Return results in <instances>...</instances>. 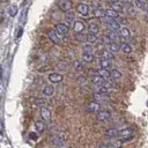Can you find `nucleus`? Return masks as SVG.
<instances>
[{
	"label": "nucleus",
	"instance_id": "f257e3e1",
	"mask_svg": "<svg viewBox=\"0 0 148 148\" xmlns=\"http://www.w3.org/2000/svg\"><path fill=\"white\" fill-rule=\"evenodd\" d=\"M118 138H119L120 142H126V141L132 140V138H133V130L130 128V127H126V128H123V130L118 131Z\"/></svg>",
	"mask_w": 148,
	"mask_h": 148
},
{
	"label": "nucleus",
	"instance_id": "f03ea898",
	"mask_svg": "<svg viewBox=\"0 0 148 148\" xmlns=\"http://www.w3.org/2000/svg\"><path fill=\"white\" fill-rule=\"evenodd\" d=\"M105 24H106V27H108L110 30H112V31H118V30L120 29V24L117 22L116 18L106 17V20H105Z\"/></svg>",
	"mask_w": 148,
	"mask_h": 148
},
{
	"label": "nucleus",
	"instance_id": "7ed1b4c3",
	"mask_svg": "<svg viewBox=\"0 0 148 148\" xmlns=\"http://www.w3.org/2000/svg\"><path fill=\"white\" fill-rule=\"evenodd\" d=\"M118 35H119V39L124 43V42H126V40H128L130 39V37H131V32H130V30L126 28V27H120V29L118 30Z\"/></svg>",
	"mask_w": 148,
	"mask_h": 148
},
{
	"label": "nucleus",
	"instance_id": "20e7f679",
	"mask_svg": "<svg viewBox=\"0 0 148 148\" xmlns=\"http://www.w3.org/2000/svg\"><path fill=\"white\" fill-rule=\"evenodd\" d=\"M56 32L59 35V36H65V35H67L68 34V31H69V27L67 25V24H65V23H58L57 25H56Z\"/></svg>",
	"mask_w": 148,
	"mask_h": 148
},
{
	"label": "nucleus",
	"instance_id": "39448f33",
	"mask_svg": "<svg viewBox=\"0 0 148 148\" xmlns=\"http://www.w3.org/2000/svg\"><path fill=\"white\" fill-rule=\"evenodd\" d=\"M76 12L82 16H87L89 14V6L87 3H79L76 6Z\"/></svg>",
	"mask_w": 148,
	"mask_h": 148
},
{
	"label": "nucleus",
	"instance_id": "423d86ee",
	"mask_svg": "<svg viewBox=\"0 0 148 148\" xmlns=\"http://www.w3.org/2000/svg\"><path fill=\"white\" fill-rule=\"evenodd\" d=\"M84 29H86L84 22H82V21H75L73 23V30H74L75 34H81V32L84 31Z\"/></svg>",
	"mask_w": 148,
	"mask_h": 148
},
{
	"label": "nucleus",
	"instance_id": "0eeeda50",
	"mask_svg": "<svg viewBox=\"0 0 148 148\" xmlns=\"http://www.w3.org/2000/svg\"><path fill=\"white\" fill-rule=\"evenodd\" d=\"M111 118V113L106 110H102L97 112V120L99 121H108Z\"/></svg>",
	"mask_w": 148,
	"mask_h": 148
},
{
	"label": "nucleus",
	"instance_id": "6e6552de",
	"mask_svg": "<svg viewBox=\"0 0 148 148\" xmlns=\"http://www.w3.org/2000/svg\"><path fill=\"white\" fill-rule=\"evenodd\" d=\"M58 6H59V8H60L62 12H68V10H71L73 3H72L71 0H61V1H59Z\"/></svg>",
	"mask_w": 148,
	"mask_h": 148
},
{
	"label": "nucleus",
	"instance_id": "1a4fd4ad",
	"mask_svg": "<svg viewBox=\"0 0 148 148\" xmlns=\"http://www.w3.org/2000/svg\"><path fill=\"white\" fill-rule=\"evenodd\" d=\"M64 79V76L60 74V73H51L49 75V80L52 82V83H58V82H61Z\"/></svg>",
	"mask_w": 148,
	"mask_h": 148
},
{
	"label": "nucleus",
	"instance_id": "9d476101",
	"mask_svg": "<svg viewBox=\"0 0 148 148\" xmlns=\"http://www.w3.org/2000/svg\"><path fill=\"white\" fill-rule=\"evenodd\" d=\"M47 36L51 39V42H53L54 44H60V38H59V35L56 32V30H50L47 32Z\"/></svg>",
	"mask_w": 148,
	"mask_h": 148
},
{
	"label": "nucleus",
	"instance_id": "9b49d317",
	"mask_svg": "<svg viewBox=\"0 0 148 148\" xmlns=\"http://www.w3.org/2000/svg\"><path fill=\"white\" fill-rule=\"evenodd\" d=\"M87 109H88L89 112H98L99 109H101V105H99L96 101H94V102H89V103H88Z\"/></svg>",
	"mask_w": 148,
	"mask_h": 148
},
{
	"label": "nucleus",
	"instance_id": "f8f14e48",
	"mask_svg": "<svg viewBox=\"0 0 148 148\" xmlns=\"http://www.w3.org/2000/svg\"><path fill=\"white\" fill-rule=\"evenodd\" d=\"M64 142H65V138L62 136V135H60V134H56V135H53L52 136V143L54 145V146H61V145H64Z\"/></svg>",
	"mask_w": 148,
	"mask_h": 148
},
{
	"label": "nucleus",
	"instance_id": "ddd939ff",
	"mask_svg": "<svg viewBox=\"0 0 148 148\" xmlns=\"http://www.w3.org/2000/svg\"><path fill=\"white\" fill-rule=\"evenodd\" d=\"M88 31H89V34L97 35L98 31H99V27H98V24L95 23V22H92V21L89 22V24H88Z\"/></svg>",
	"mask_w": 148,
	"mask_h": 148
},
{
	"label": "nucleus",
	"instance_id": "4468645a",
	"mask_svg": "<svg viewBox=\"0 0 148 148\" xmlns=\"http://www.w3.org/2000/svg\"><path fill=\"white\" fill-rule=\"evenodd\" d=\"M40 116L44 120H50L51 119V111L49 108H45V106H42L40 108Z\"/></svg>",
	"mask_w": 148,
	"mask_h": 148
},
{
	"label": "nucleus",
	"instance_id": "2eb2a0df",
	"mask_svg": "<svg viewBox=\"0 0 148 148\" xmlns=\"http://www.w3.org/2000/svg\"><path fill=\"white\" fill-rule=\"evenodd\" d=\"M74 18H75V15L73 12H66V15H65V21H66V24L69 27L71 24L74 23Z\"/></svg>",
	"mask_w": 148,
	"mask_h": 148
},
{
	"label": "nucleus",
	"instance_id": "dca6fc26",
	"mask_svg": "<svg viewBox=\"0 0 148 148\" xmlns=\"http://www.w3.org/2000/svg\"><path fill=\"white\" fill-rule=\"evenodd\" d=\"M119 16V13H117L114 9H112L111 7L105 9V17H110V18H117Z\"/></svg>",
	"mask_w": 148,
	"mask_h": 148
},
{
	"label": "nucleus",
	"instance_id": "f3484780",
	"mask_svg": "<svg viewBox=\"0 0 148 148\" xmlns=\"http://www.w3.org/2000/svg\"><path fill=\"white\" fill-rule=\"evenodd\" d=\"M108 50L111 51L112 53H116L120 50V45L117 43V42H111L110 44H108Z\"/></svg>",
	"mask_w": 148,
	"mask_h": 148
},
{
	"label": "nucleus",
	"instance_id": "a211bd4d",
	"mask_svg": "<svg viewBox=\"0 0 148 148\" xmlns=\"http://www.w3.org/2000/svg\"><path fill=\"white\" fill-rule=\"evenodd\" d=\"M101 56H102L103 59H106V60H112V59H114V54H113L111 51H109V50H102Z\"/></svg>",
	"mask_w": 148,
	"mask_h": 148
},
{
	"label": "nucleus",
	"instance_id": "6ab92c4d",
	"mask_svg": "<svg viewBox=\"0 0 148 148\" xmlns=\"http://www.w3.org/2000/svg\"><path fill=\"white\" fill-rule=\"evenodd\" d=\"M95 92L102 94V95H108L109 94V88L105 86H95Z\"/></svg>",
	"mask_w": 148,
	"mask_h": 148
},
{
	"label": "nucleus",
	"instance_id": "aec40b11",
	"mask_svg": "<svg viewBox=\"0 0 148 148\" xmlns=\"http://www.w3.org/2000/svg\"><path fill=\"white\" fill-rule=\"evenodd\" d=\"M111 8H112V9H114L117 13H119V12H123V10H124V6H123V3H121L120 1L111 2Z\"/></svg>",
	"mask_w": 148,
	"mask_h": 148
},
{
	"label": "nucleus",
	"instance_id": "412c9836",
	"mask_svg": "<svg viewBox=\"0 0 148 148\" xmlns=\"http://www.w3.org/2000/svg\"><path fill=\"white\" fill-rule=\"evenodd\" d=\"M17 12H18V8H17V6H15V5H10V6H8V8H7V13H8V15L12 16V17L16 16Z\"/></svg>",
	"mask_w": 148,
	"mask_h": 148
},
{
	"label": "nucleus",
	"instance_id": "4be33fe9",
	"mask_svg": "<svg viewBox=\"0 0 148 148\" xmlns=\"http://www.w3.org/2000/svg\"><path fill=\"white\" fill-rule=\"evenodd\" d=\"M92 14L96 17H103V16H105V9H103L102 7H96V8H94Z\"/></svg>",
	"mask_w": 148,
	"mask_h": 148
},
{
	"label": "nucleus",
	"instance_id": "5701e85b",
	"mask_svg": "<svg viewBox=\"0 0 148 148\" xmlns=\"http://www.w3.org/2000/svg\"><path fill=\"white\" fill-rule=\"evenodd\" d=\"M53 92H54V88H53V86H51V84H47V86H45L44 87V89H43V94L45 95V96H52L53 95Z\"/></svg>",
	"mask_w": 148,
	"mask_h": 148
},
{
	"label": "nucleus",
	"instance_id": "b1692460",
	"mask_svg": "<svg viewBox=\"0 0 148 148\" xmlns=\"http://www.w3.org/2000/svg\"><path fill=\"white\" fill-rule=\"evenodd\" d=\"M99 76H102L104 80H106V79H109L110 77V72H109V69H105V68H99L97 72H96Z\"/></svg>",
	"mask_w": 148,
	"mask_h": 148
},
{
	"label": "nucleus",
	"instance_id": "393cba45",
	"mask_svg": "<svg viewBox=\"0 0 148 148\" xmlns=\"http://www.w3.org/2000/svg\"><path fill=\"white\" fill-rule=\"evenodd\" d=\"M110 77H112L114 81H119L121 79V73L118 69H112L110 72Z\"/></svg>",
	"mask_w": 148,
	"mask_h": 148
},
{
	"label": "nucleus",
	"instance_id": "a878e982",
	"mask_svg": "<svg viewBox=\"0 0 148 148\" xmlns=\"http://www.w3.org/2000/svg\"><path fill=\"white\" fill-rule=\"evenodd\" d=\"M98 65H99V67L101 68H105V69H109L110 68V66H111V64H110V60H106V59H99V61H98Z\"/></svg>",
	"mask_w": 148,
	"mask_h": 148
},
{
	"label": "nucleus",
	"instance_id": "bb28decb",
	"mask_svg": "<svg viewBox=\"0 0 148 148\" xmlns=\"http://www.w3.org/2000/svg\"><path fill=\"white\" fill-rule=\"evenodd\" d=\"M105 135H106L108 138H111V139H113V138L118 136V131H117L116 128H109V130H106V132H105Z\"/></svg>",
	"mask_w": 148,
	"mask_h": 148
},
{
	"label": "nucleus",
	"instance_id": "cd10ccee",
	"mask_svg": "<svg viewBox=\"0 0 148 148\" xmlns=\"http://www.w3.org/2000/svg\"><path fill=\"white\" fill-rule=\"evenodd\" d=\"M120 49L123 50L124 53H127V54L132 52V46H131L128 43H126V42H124V43L120 45Z\"/></svg>",
	"mask_w": 148,
	"mask_h": 148
},
{
	"label": "nucleus",
	"instance_id": "c85d7f7f",
	"mask_svg": "<svg viewBox=\"0 0 148 148\" xmlns=\"http://www.w3.org/2000/svg\"><path fill=\"white\" fill-rule=\"evenodd\" d=\"M82 51H83V53H92L94 47H92V45L90 43H86L82 46Z\"/></svg>",
	"mask_w": 148,
	"mask_h": 148
},
{
	"label": "nucleus",
	"instance_id": "c756f323",
	"mask_svg": "<svg viewBox=\"0 0 148 148\" xmlns=\"http://www.w3.org/2000/svg\"><path fill=\"white\" fill-rule=\"evenodd\" d=\"M108 37L111 39V42H117L119 39V35H118V31H110L108 34Z\"/></svg>",
	"mask_w": 148,
	"mask_h": 148
},
{
	"label": "nucleus",
	"instance_id": "7c9ffc66",
	"mask_svg": "<svg viewBox=\"0 0 148 148\" xmlns=\"http://www.w3.org/2000/svg\"><path fill=\"white\" fill-rule=\"evenodd\" d=\"M74 38H75V40H77V42L84 43V42L87 40V35H84L83 32H81V34H75Z\"/></svg>",
	"mask_w": 148,
	"mask_h": 148
},
{
	"label": "nucleus",
	"instance_id": "2f4dec72",
	"mask_svg": "<svg viewBox=\"0 0 148 148\" xmlns=\"http://www.w3.org/2000/svg\"><path fill=\"white\" fill-rule=\"evenodd\" d=\"M35 128L37 130V132H43L44 131V128H45V125H44V123L43 121H39V120H37L36 123H35Z\"/></svg>",
	"mask_w": 148,
	"mask_h": 148
},
{
	"label": "nucleus",
	"instance_id": "473e14b6",
	"mask_svg": "<svg viewBox=\"0 0 148 148\" xmlns=\"http://www.w3.org/2000/svg\"><path fill=\"white\" fill-rule=\"evenodd\" d=\"M82 58L86 62H91L94 60V54L92 53H83L82 54Z\"/></svg>",
	"mask_w": 148,
	"mask_h": 148
},
{
	"label": "nucleus",
	"instance_id": "72a5a7b5",
	"mask_svg": "<svg viewBox=\"0 0 148 148\" xmlns=\"http://www.w3.org/2000/svg\"><path fill=\"white\" fill-rule=\"evenodd\" d=\"M87 42L92 44V43H96L97 42V36L94 35V34H88L87 35Z\"/></svg>",
	"mask_w": 148,
	"mask_h": 148
},
{
	"label": "nucleus",
	"instance_id": "f704fd0d",
	"mask_svg": "<svg viewBox=\"0 0 148 148\" xmlns=\"http://www.w3.org/2000/svg\"><path fill=\"white\" fill-rule=\"evenodd\" d=\"M27 15H28V8H24L21 13V16H20V22L21 23H24L25 20H27Z\"/></svg>",
	"mask_w": 148,
	"mask_h": 148
},
{
	"label": "nucleus",
	"instance_id": "c9c22d12",
	"mask_svg": "<svg viewBox=\"0 0 148 148\" xmlns=\"http://www.w3.org/2000/svg\"><path fill=\"white\" fill-rule=\"evenodd\" d=\"M73 66H74V69H76V71H81L83 68V65H82V62L80 60H74Z\"/></svg>",
	"mask_w": 148,
	"mask_h": 148
},
{
	"label": "nucleus",
	"instance_id": "e433bc0d",
	"mask_svg": "<svg viewBox=\"0 0 148 148\" xmlns=\"http://www.w3.org/2000/svg\"><path fill=\"white\" fill-rule=\"evenodd\" d=\"M67 66H68V64H67L66 61H60V62H59V65H58V67H59L60 69H66V68H67Z\"/></svg>",
	"mask_w": 148,
	"mask_h": 148
},
{
	"label": "nucleus",
	"instance_id": "4c0bfd02",
	"mask_svg": "<svg viewBox=\"0 0 148 148\" xmlns=\"http://www.w3.org/2000/svg\"><path fill=\"white\" fill-rule=\"evenodd\" d=\"M35 104H36V105H40V106H42V105H44V104H45V101H44L43 98H36V99H35Z\"/></svg>",
	"mask_w": 148,
	"mask_h": 148
},
{
	"label": "nucleus",
	"instance_id": "58836bf2",
	"mask_svg": "<svg viewBox=\"0 0 148 148\" xmlns=\"http://www.w3.org/2000/svg\"><path fill=\"white\" fill-rule=\"evenodd\" d=\"M134 2H135V6H136L138 8H140V9H143V8H145V6H146V3L140 2V1H136V0H134Z\"/></svg>",
	"mask_w": 148,
	"mask_h": 148
},
{
	"label": "nucleus",
	"instance_id": "ea45409f",
	"mask_svg": "<svg viewBox=\"0 0 148 148\" xmlns=\"http://www.w3.org/2000/svg\"><path fill=\"white\" fill-rule=\"evenodd\" d=\"M102 42H103L104 44H106V45H108V44H110V43H111V39L108 37V35H105V36H103V37H102Z\"/></svg>",
	"mask_w": 148,
	"mask_h": 148
},
{
	"label": "nucleus",
	"instance_id": "a19ab883",
	"mask_svg": "<svg viewBox=\"0 0 148 148\" xmlns=\"http://www.w3.org/2000/svg\"><path fill=\"white\" fill-rule=\"evenodd\" d=\"M29 138H30L31 140H37V139H38V135H37V133H35V132H30V133H29Z\"/></svg>",
	"mask_w": 148,
	"mask_h": 148
},
{
	"label": "nucleus",
	"instance_id": "79ce46f5",
	"mask_svg": "<svg viewBox=\"0 0 148 148\" xmlns=\"http://www.w3.org/2000/svg\"><path fill=\"white\" fill-rule=\"evenodd\" d=\"M22 34H23V28H20L18 29V31H17V35H16V38L18 39L21 36H22Z\"/></svg>",
	"mask_w": 148,
	"mask_h": 148
},
{
	"label": "nucleus",
	"instance_id": "37998d69",
	"mask_svg": "<svg viewBox=\"0 0 148 148\" xmlns=\"http://www.w3.org/2000/svg\"><path fill=\"white\" fill-rule=\"evenodd\" d=\"M0 134H3V124L1 119H0Z\"/></svg>",
	"mask_w": 148,
	"mask_h": 148
},
{
	"label": "nucleus",
	"instance_id": "c03bdc74",
	"mask_svg": "<svg viewBox=\"0 0 148 148\" xmlns=\"http://www.w3.org/2000/svg\"><path fill=\"white\" fill-rule=\"evenodd\" d=\"M98 148H108V146L106 145H103V146H99Z\"/></svg>",
	"mask_w": 148,
	"mask_h": 148
},
{
	"label": "nucleus",
	"instance_id": "a18cd8bd",
	"mask_svg": "<svg viewBox=\"0 0 148 148\" xmlns=\"http://www.w3.org/2000/svg\"><path fill=\"white\" fill-rule=\"evenodd\" d=\"M136 1H140V2H143V3H146V2H147V0H136Z\"/></svg>",
	"mask_w": 148,
	"mask_h": 148
},
{
	"label": "nucleus",
	"instance_id": "49530a36",
	"mask_svg": "<svg viewBox=\"0 0 148 148\" xmlns=\"http://www.w3.org/2000/svg\"><path fill=\"white\" fill-rule=\"evenodd\" d=\"M8 0H0V2H7Z\"/></svg>",
	"mask_w": 148,
	"mask_h": 148
},
{
	"label": "nucleus",
	"instance_id": "de8ad7c7",
	"mask_svg": "<svg viewBox=\"0 0 148 148\" xmlns=\"http://www.w3.org/2000/svg\"><path fill=\"white\" fill-rule=\"evenodd\" d=\"M146 13H147V14H148V6H147V7H146Z\"/></svg>",
	"mask_w": 148,
	"mask_h": 148
},
{
	"label": "nucleus",
	"instance_id": "09e8293b",
	"mask_svg": "<svg viewBox=\"0 0 148 148\" xmlns=\"http://www.w3.org/2000/svg\"><path fill=\"white\" fill-rule=\"evenodd\" d=\"M123 1H125V0H123Z\"/></svg>",
	"mask_w": 148,
	"mask_h": 148
}]
</instances>
